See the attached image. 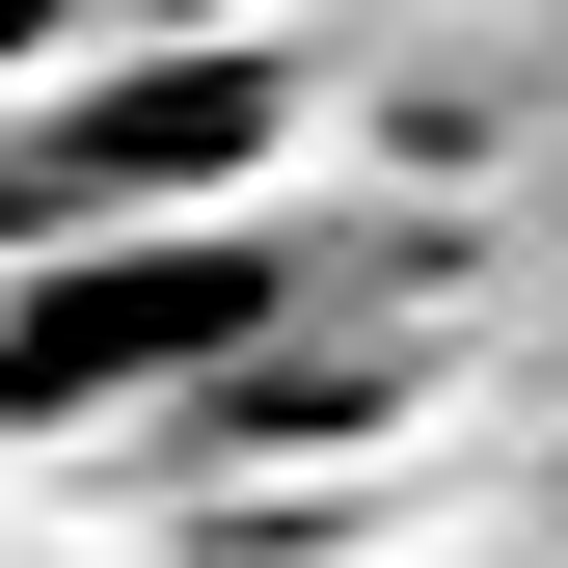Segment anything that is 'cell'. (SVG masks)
I'll use <instances>...</instances> for the list:
<instances>
[{
    "instance_id": "obj_1",
    "label": "cell",
    "mask_w": 568,
    "mask_h": 568,
    "mask_svg": "<svg viewBox=\"0 0 568 568\" xmlns=\"http://www.w3.org/2000/svg\"><path fill=\"white\" fill-rule=\"evenodd\" d=\"M298 325L271 217H135V244H28L0 271V434H135V406H217Z\"/></svg>"
},
{
    "instance_id": "obj_2",
    "label": "cell",
    "mask_w": 568,
    "mask_h": 568,
    "mask_svg": "<svg viewBox=\"0 0 568 568\" xmlns=\"http://www.w3.org/2000/svg\"><path fill=\"white\" fill-rule=\"evenodd\" d=\"M271 135H298V82H271L244 28H163V54H109V82L0 109V271H28V244H135V217H217Z\"/></svg>"
}]
</instances>
